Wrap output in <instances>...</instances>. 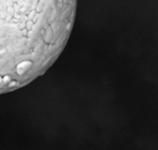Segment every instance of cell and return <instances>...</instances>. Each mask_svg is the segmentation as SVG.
<instances>
[{
  "label": "cell",
  "instance_id": "6da1fadb",
  "mask_svg": "<svg viewBox=\"0 0 158 150\" xmlns=\"http://www.w3.org/2000/svg\"><path fill=\"white\" fill-rule=\"evenodd\" d=\"M77 0H0V94L43 75L63 50Z\"/></svg>",
  "mask_w": 158,
  "mask_h": 150
}]
</instances>
